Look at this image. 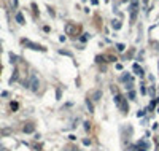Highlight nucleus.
Masks as SVG:
<instances>
[{
  "mask_svg": "<svg viewBox=\"0 0 159 151\" xmlns=\"http://www.w3.org/2000/svg\"><path fill=\"white\" fill-rule=\"evenodd\" d=\"M113 27H115V29H119V27H121V22H119V21H115Z\"/></svg>",
  "mask_w": 159,
  "mask_h": 151,
  "instance_id": "nucleus-3",
  "label": "nucleus"
},
{
  "mask_svg": "<svg viewBox=\"0 0 159 151\" xmlns=\"http://www.w3.org/2000/svg\"><path fill=\"white\" fill-rule=\"evenodd\" d=\"M18 21H19V24H22V22H24V19H22V14H18Z\"/></svg>",
  "mask_w": 159,
  "mask_h": 151,
  "instance_id": "nucleus-5",
  "label": "nucleus"
},
{
  "mask_svg": "<svg viewBox=\"0 0 159 151\" xmlns=\"http://www.w3.org/2000/svg\"><path fill=\"white\" fill-rule=\"evenodd\" d=\"M86 107H88L89 113H92V111H94V108H92V105H91V102H89V100H86Z\"/></svg>",
  "mask_w": 159,
  "mask_h": 151,
  "instance_id": "nucleus-2",
  "label": "nucleus"
},
{
  "mask_svg": "<svg viewBox=\"0 0 159 151\" xmlns=\"http://www.w3.org/2000/svg\"><path fill=\"white\" fill-rule=\"evenodd\" d=\"M118 51H124V45H118Z\"/></svg>",
  "mask_w": 159,
  "mask_h": 151,
  "instance_id": "nucleus-6",
  "label": "nucleus"
},
{
  "mask_svg": "<svg viewBox=\"0 0 159 151\" xmlns=\"http://www.w3.org/2000/svg\"><path fill=\"white\" fill-rule=\"evenodd\" d=\"M100 95H102V92H100V91H97V92H96V94H94L96 100H99V99H100Z\"/></svg>",
  "mask_w": 159,
  "mask_h": 151,
  "instance_id": "nucleus-4",
  "label": "nucleus"
},
{
  "mask_svg": "<svg viewBox=\"0 0 159 151\" xmlns=\"http://www.w3.org/2000/svg\"><path fill=\"white\" fill-rule=\"evenodd\" d=\"M38 86H40V83H38L37 76L32 75V76H30V89H32V91H37Z\"/></svg>",
  "mask_w": 159,
  "mask_h": 151,
  "instance_id": "nucleus-1",
  "label": "nucleus"
}]
</instances>
